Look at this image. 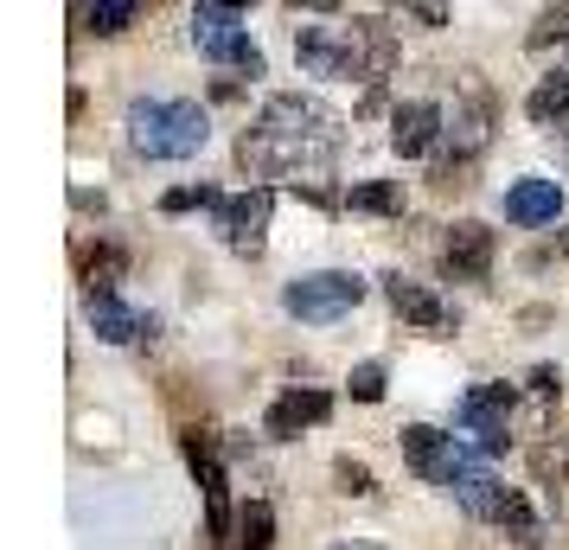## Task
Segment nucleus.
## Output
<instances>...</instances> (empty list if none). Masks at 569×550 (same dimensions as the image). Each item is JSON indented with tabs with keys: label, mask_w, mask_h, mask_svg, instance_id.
<instances>
[{
	"label": "nucleus",
	"mask_w": 569,
	"mask_h": 550,
	"mask_svg": "<svg viewBox=\"0 0 569 550\" xmlns=\"http://www.w3.org/2000/svg\"><path fill=\"white\" fill-rule=\"evenodd\" d=\"M339 141H346V122L327 103H313V97H269L262 116L237 141V160L257 180H288V173L327 167L339 154Z\"/></svg>",
	"instance_id": "f257e3e1"
},
{
	"label": "nucleus",
	"mask_w": 569,
	"mask_h": 550,
	"mask_svg": "<svg viewBox=\"0 0 569 550\" xmlns=\"http://www.w3.org/2000/svg\"><path fill=\"white\" fill-rule=\"evenodd\" d=\"M295 58L308 78H365L378 90L397 46H390L385 20H339V27H295Z\"/></svg>",
	"instance_id": "f03ea898"
},
{
	"label": "nucleus",
	"mask_w": 569,
	"mask_h": 550,
	"mask_svg": "<svg viewBox=\"0 0 569 550\" xmlns=\"http://www.w3.org/2000/svg\"><path fill=\"white\" fill-rule=\"evenodd\" d=\"M211 141V116L186 97H134L129 103V148L148 160H192Z\"/></svg>",
	"instance_id": "7ed1b4c3"
},
{
	"label": "nucleus",
	"mask_w": 569,
	"mask_h": 550,
	"mask_svg": "<svg viewBox=\"0 0 569 550\" xmlns=\"http://www.w3.org/2000/svg\"><path fill=\"white\" fill-rule=\"evenodd\" d=\"M397 442H403V461H410V468L422 473V480H436V487H448V493L461 487L467 473L492 468V461L480 454V448H467L461 436H441V429H429V422H410V429H403Z\"/></svg>",
	"instance_id": "20e7f679"
},
{
	"label": "nucleus",
	"mask_w": 569,
	"mask_h": 550,
	"mask_svg": "<svg viewBox=\"0 0 569 550\" xmlns=\"http://www.w3.org/2000/svg\"><path fill=\"white\" fill-rule=\"evenodd\" d=\"M512 403L518 391L512 384H473V391L455 403V436H461L467 448H480V454H506V442H512Z\"/></svg>",
	"instance_id": "39448f33"
},
{
	"label": "nucleus",
	"mask_w": 569,
	"mask_h": 550,
	"mask_svg": "<svg viewBox=\"0 0 569 550\" xmlns=\"http://www.w3.org/2000/svg\"><path fill=\"white\" fill-rule=\"evenodd\" d=\"M192 46L206 58H218V64H231V71H243V78H262V52L250 46V32H243V13L237 7H218V0H206V7H192Z\"/></svg>",
	"instance_id": "423d86ee"
},
{
	"label": "nucleus",
	"mask_w": 569,
	"mask_h": 550,
	"mask_svg": "<svg viewBox=\"0 0 569 550\" xmlns=\"http://www.w3.org/2000/svg\"><path fill=\"white\" fill-rule=\"evenodd\" d=\"M365 301V276H352V269H313V276H295L282 289V308L295 320H339V314H352Z\"/></svg>",
	"instance_id": "0eeeda50"
},
{
	"label": "nucleus",
	"mask_w": 569,
	"mask_h": 550,
	"mask_svg": "<svg viewBox=\"0 0 569 550\" xmlns=\"http://www.w3.org/2000/svg\"><path fill=\"white\" fill-rule=\"evenodd\" d=\"M269 211H276V192L257 186V192H237L218 206V231L237 257H262V231H269Z\"/></svg>",
	"instance_id": "6e6552de"
},
{
	"label": "nucleus",
	"mask_w": 569,
	"mask_h": 550,
	"mask_svg": "<svg viewBox=\"0 0 569 550\" xmlns=\"http://www.w3.org/2000/svg\"><path fill=\"white\" fill-rule=\"evenodd\" d=\"M441 129H448V116L436 103H397V116H390V148L403 160H422L441 141Z\"/></svg>",
	"instance_id": "1a4fd4ad"
},
{
	"label": "nucleus",
	"mask_w": 569,
	"mask_h": 550,
	"mask_svg": "<svg viewBox=\"0 0 569 550\" xmlns=\"http://www.w3.org/2000/svg\"><path fill=\"white\" fill-rule=\"evenodd\" d=\"M385 294H390V308L410 320V327H422V333H455V320H461L455 308H441L422 282H410V276H385Z\"/></svg>",
	"instance_id": "9d476101"
},
{
	"label": "nucleus",
	"mask_w": 569,
	"mask_h": 550,
	"mask_svg": "<svg viewBox=\"0 0 569 550\" xmlns=\"http://www.w3.org/2000/svg\"><path fill=\"white\" fill-rule=\"evenodd\" d=\"M441 262L461 276V282H480L492 269V231L480 224V218H461L455 231H448V243H441Z\"/></svg>",
	"instance_id": "9b49d317"
},
{
	"label": "nucleus",
	"mask_w": 569,
	"mask_h": 550,
	"mask_svg": "<svg viewBox=\"0 0 569 550\" xmlns=\"http://www.w3.org/2000/svg\"><path fill=\"white\" fill-rule=\"evenodd\" d=\"M487 129H492V97L473 83V90H467V103H455V116H448L441 141H448L455 154H480V148H487Z\"/></svg>",
	"instance_id": "f8f14e48"
},
{
	"label": "nucleus",
	"mask_w": 569,
	"mask_h": 550,
	"mask_svg": "<svg viewBox=\"0 0 569 550\" xmlns=\"http://www.w3.org/2000/svg\"><path fill=\"white\" fill-rule=\"evenodd\" d=\"M327 410H333L327 391H288V397L269 403V422H262V429H269L276 442H288V436H301L308 422H327Z\"/></svg>",
	"instance_id": "ddd939ff"
},
{
	"label": "nucleus",
	"mask_w": 569,
	"mask_h": 550,
	"mask_svg": "<svg viewBox=\"0 0 569 550\" xmlns=\"http://www.w3.org/2000/svg\"><path fill=\"white\" fill-rule=\"evenodd\" d=\"M90 327H97V340H109V346H129V340H141V333H154V320H141L122 294H90Z\"/></svg>",
	"instance_id": "4468645a"
},
{
	"label": "nucleus",
	"mask_w": 569,
	"mask_h": 550,
	"mask_svg": "<svg viewBox=\"0 0 569 550\" xmlns=\"http://www.w3.org/2000/svg\"><path fill=\"white\" fill-rule=\"evenodd\" d=\"M557 211H563V186L557 180H518L506 192V218L512 224H550Z\"/></svg>",
	"instance_id": "2eb2a0df"
},
{
	"label": "nucleus",
	"mask_w": 569,
	"mask_h": 550,
	"mask_svg": "<svg viewBox=\"0 0 569 550\" xmlns=\"http://www.w3.org/2000/svg\"><path fill=\"white\" fill-rule=\"evenodd\" d=\"M531 122H543V129H557L569 141V71H557V78H543L538 90H531Z\"/></svg>",
	"instance_id": "dca6fc26"
},
{
	"label": "nucleus",
	"mask_w": 569,
	"mask_h": 550,
	"mask_svg": "<svg viewBox=\"0 0 569 550\" xmlns=\"http://www.w3.org/2000/svg\"><path fill=\"white\" fill-rule=\"evenodd\" d=\"M531 468H538V480L550 487V493H563V499H557V512H569V442H563V436L531 448Z\"/></svg>",
	"instance_id": "f3484780"
},
{
	"label": "nucleus",
	"mask_w": 569,
	"mask_h": 550,
	"mask_svg": "<svg viewBox=\"0 0 569 550\" xmlns=\"http://www.w3.org/2000/svg\"><path fill=\"white\" fill-rule=\"evenodd\" d=\"M276 544V512L262 506V499H250L243 512H237V538H231V550H269Z\"/></svg>",
	"instance_id": "a211bd4d"
},
{
	"label": "nucleus",
	"mask_w": 569,
	"mask_h": 550,
	"mask_svg": "<svg viewBox=\"0 0 569 550\" xmlns=\"http://www.w3.org/2000/svg\"><path fill=\"white\" fill-rule=\"evenodd\" d=\"M129 269V257L116 250V243H103L97 257H83V282H90V294H116V276Z\"/></svg>",
	"instance_id": "6ab92c4d"
},
{
	"label": "nucleus",
	"mask_w": 569,
	"mask_h": 550,
	"mask_svg": "<svg viewBox=\"0 0 569 550\" xmlns=\"http://www.w3.org/2000/svg\"><path fill=\"white\" fill-rule=\"evenodd\" d=\"M83 20H90V32H122L141 20V0H97V7H83Z\"/></svg>",
	"instance_id": "aec40b11"
},
{
	"label": "nucleus",
	"mask_w": 569,
	"mask_h": 550,
	"mask_svg": "<svg viewBox=\"0 0 569 550\" xmlns=\"http://www.w3.org/2000/svg\"><path fill=\"white\" fill-rule=\"evenodd\" d=\"M346 206L352 211H403V192H397L390 180H371V186H352Z\"/></svg>",
	"instance_id": "412c9836"
},
{
	"label": "nucleus",
	"mask_w": 569,
	"mask_h": 550,
	"mask_svg": "<svg viewBox=\"0 0 569 550\" xmlns=\"http://www.w3.org/2000/svg\"><path fill=\"white\" fill-rule=\"evenodd\" d=\"M333 487H339V493H352V499H371V493H378L371 468H365V461H352V454H339V461H333Z\"/></svg>",
	"instance_id": "4be33fe9"
},
{
	"label": "nucleus",
	"mask_w": 569,
	"mask_h": 550,
	"mask_svg": "<svg viewBox=\"0 0 569 550\" xmlns=\"http://www.w3.org/2000/svg\"><path fill=\"white\" fill-rule=\"evenodd\" d=\"M192 206H224V199H218V192H211V186H173V192H167V199H160V211H192Z\"/></svg>",
	"instance_id": "5701e85b"
},
{
	"label": "nucleus",
	"mask_w": 569,
	"mask_h": 550,
	"mask_svg": "<svg viewBox=\"0 0 569 550\" xmlns=\"http://www.w3.org/2000/svg\"><path fill=\"white\" fill-rule=\"evenodd\" d=\"M531 46H569V7H550V13H543L538 20V32H531Z\"/></svg>",
	"instance_id": "b1692460"
},
{
	"label": "nucleus",
	"mask_w": 569,
	"mask_h": 550,
	"mask_svg": "<svg viewBox=\"0 0 569 550\" xmlns=\"http://www.w3.org/2000/svg\"><path fill=\"white\" fill-rule=\"evenodd\" d=\"M352 397H359V403H378V397H385V366H359L352 371Z\"/></svg>",
	"instance_id": "393cba45"
},
{
	"label": "nucleus",
	"mask_w": 569,
	"mask_h": 550,
	"mask_svg": "<svg viewBox=\"0 0 569 550\" xmlns=\"http://www.w3.org/2000/svg\"><path fill=\"white\" fill-rule=\"evenodd\" d=\"M525 384H531V397H543V403H550V397H563V371H557V366H531V378H525Z\"/></svg>",
	"instance_id": "a878e982"
},
{
	"label": "nucleus",
	"mask_w": 569,
	"mask_h": 550,
	"mask_svg": "<svg viewBox=\"0 0 569 550\" xmlns=\"http://www.w3.org/2000/svg\"><path fill=\"white\" fill-rule=\"evenodd\" d=\"M410 20H422V27H441V20H448V7H410Z\"/></svg>",
	"instance_id": "bb28decb"
},
{
	"label": "nucleus",
	"mask_w": 569,
	"mask_h": 550,
	"mask_svg": "<svg viewBox=\"0 0 569 550\" xmlns=\"http://www.w3.org/2000/svg\"><path fill=\"white\" fill-rule=\"evenodd\" d=\"M333 550H385V544H365V538H352V544H333Z\"/></svg>",
	"instance_id": "cd10ccee"
}]
</instances>
